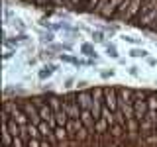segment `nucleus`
<instances>
[{
  "instance_id": "nucleus-1",
  "label": "nucleus",
  "mask_w": 157,
  "mask_h": 147,
  "mask_svg": "<svg viewBox=\"0 0 157 147\" xmlns=\"http://www.w3.org/2000/svg\"><path fill=\"white\" fill-rule=\"evenodd\" d=\"M67 134H69V139H75V141H86L92 134L85 127L81 120H69L67 122Z\"/></svg>"
},
{
  "instance_id": "nucleus-2",
  "label": "nucleus",
  "mask_w": 157,
  "mask_h": 147,
  "mask_svg": "<svg viewBox=\"0 0 157 147\" xmlns=\"http://www.w3.org/2000/svg\"><path fill=\"white\" fill-rule=\"evenodd\" d=\"M104 106L110 108L112 112H118V88L116 86H106L104 88Z\"/></svg>"
},
{
  "instance_id": "nucleus-3",
  "label": "nucleus",
  "mask_w": 157,
  "mask_h": 147,
  "mask_svg": "<svg viewBox=\"0 0 157 147\" xmlns=\"http://www.w3.org/2000/svg\"><path fill=\"white\" fill-rule=\"evenodd\" d=\"M75 98H77L78 106H81V110H90V106H92V92L90 90H77Z\"/></svg>"
},
{
  "instance_id": "nucleus-4",
  "label": "nucleus",
  "mask_w": 157,
  "mask_h": 147,
  "mask_svg": "<svg viewBox=\"0 0 157 147\" xmlns=\"http://www.w3.org/2000/svg\"><path fill=\"white\" fill-rule=\"evenodd\" d=\"M144 2H145V0H132V2H130V8H128V12H126V16H124L122 22H134L136 16L140 14L141 6H144Z\"/></svg>"
},
{
  "instance_id": "nucleus-5",
  "label": "nucleus",
  "mask_w": 157,
  "mask_h": 147,
  "mask_svg": "<svg viewBox=\"0 0 157 147\" xmlns=\"http://www.w3.org/2000/svg\"><path fill=\"white\" fill-rule=\"evenodd\" d=\"M122 2H124V0H110V2L106 4V8L100 12V16H102V18H110V20H112L114 12H116L118 8H120V4H122Z\"/></svg>"
},
{
  "instance_id": "nucleus-6",
  "label": "nucleus",
  "mask_w": 157,
  "mask_h": 147,
  "mask_svg": "<svg viewBox=\"0 0 157 147\" xmlns=\"http://www.w3.org/2000/svg\"><path fill=\"white\" fill-rule=\"evenodd\" d=\"M106 134H110V124H108V120L100 118L94 124V135H106Z\"/></svg>"
},
{
  "instance_id": "nucleus-7",
  "label": "nucleus",
  "mask_w": 157,
  "mask_h": 147,
  "mask_svg": "<svg viewBox=\"0 0 157 147\" xmlns=\"http://www.w3.org/2000/svg\"><path fill=\"white\" fill-rule=\"evenodd\" d=\"M81 51L85 53V55H90V57H96V51H94V47L90 45V43H82V47H81Z\"/></svg>"
},
{
  "instance_id": "nucleus-8",
  "label": "nucleus",
  "mask_w": 157,
  "mask_h": 147,
  "mask_svg": "<svg viewBox=\"0 0 157 147\" xmlns=\"http://www.w3.org/2000/svg\"><path fill=\"white\" fill-rule=\"evenodd\" d=\"M130 55H132V57H145L147 51H145V49H132Z\"/></svg>"
},
{
  "instance_id": "nucleus-9",
  "label": "nucleus",
  "mask_w": 157,
  "mask_h": 147,
  "mask_svg": "<svg viewBox=\"0 0 157 147\" xmlns=\"http://www.w3.org/2000/svg\"><path fill=\"white\" fill-rule=\"evenodd\" d=\"M53 71H55V69H53V67H45V69H43L41 73H39V78H47V77L51 75Z\"/></svg>"
},
{
  "instance_id": "nucleus-10",
  "label": "nucleus",
  "mask_w": 157,
  "mask_h": 147,
  "mask_svg": "<svg viewBox=\"0 0 157 147\" xmlns=\"http://www.w3.org/2000/svg\"><path fill=\"white\" fill-rule=\"evenodd\" d=\"M108 55H110V57H118V51H116L114 45H108Z\"/></svg>"
},
{
  "instance_id": "nucleus-11",
  "label": "nucleus",
  "mask_w": 157,
  "mask_h": 147,
  "mask_svg": "<svg viewBox=\"0 0 157 147\" xmlns=\"http://www.w3.org/2000/svg\"><path fill=\"white\" fill-rule=\"evenodd\" d=\"M49 6H65V0H51Z\"/></svg>"
},
{
  "instance_id": "nucleus-12",
  "label": "nucleus",
  "mask_w": 157,
  "mask_h": 147,
  "mask_svg": "<svg viewBox=\"0 0 157 147\" xmlns=\"http://www.w3.org/2000/svg\"><path fill=\"white\" fill-rule=\"evenodd\" d=\"M49 2H51V0H37L36 6H49Z\"/></svg>"
},
{
  "instance_id": "nucleus-13",
  "label": "nucleus",
  "mask_w": 157,
  "mask_h": 147,
  "mask_svg": "<svg viewBox=\"0 0 157 147\" xmlns=\"http://www.w3.org/2000/svg\"><path fill=\"white\" fill-rule=\"evenodd\" d=\"M112 75H114V71H112V69H110V71H104V73H102V77H104V78L112 77Z\"/></svg>"
},
{
  "instance_id": "nucleus-14",
  "label": "nucleus",
  "mask_w": 157,
  "mask_h": 147,
  "mask_svg": "<svg viewBox=\"0 0 157 147\" xmlns=\"http://www.w3.org/2000/svg\"><path fill=\"white\" fill-rule=\"evenodd\" d=\"M41 147H55V145H51L47 139H41Z\"/></svg>"
},
{
  "instance_id": "nucleus-15",
  "label": "nucleus",
  "mask_w": 157,
  "mask_h": 147,
  "mask_svg": "<svg viewBox=\"0 0 157 147\" xmlns=\"http://www.w3.org/2000/svg\"><path fill=\"white\" fill-rule=\"evenodd\" d=\"M94 39H96V41H102L104 37H102V33H100V32H96V33H94Z\"/></svg>"
},
{
  "instance_id": "nucleus-16",
  "label": "nucleus",
  "mask_w": 157,
  "mask_h": 147,
  "mask_svg": "<svg viewBox=\"0 0 157 147\" xmlns=\"http://www.w3.org/2000/svg\"><path fill=\"white\" fill-rule=\"evenodd\" d=\"M65 86H67V88H71V86H73V78H67V82H65Z\"/></svg>"
},
{
  "instance_id": "nucleus-17",
  "label": "nucleus",
  "mask_w": 157,
  "mask_h": 147,
  "mask_svg": "<svg viewBox=\"0 0 157 147\" xmlns=\"http://www.w3.org/2000/svg\"><path fill=\"white\" fill-rule=\"evenodd\" d=\"M63 59H65V61H69V63H77L75 59H73V57H69V55H65V57H63Z\"/></svg>"
},
{
  "instance_id": "nucleus-18",
  "label": "nucleus",
  "mask_w": 157,
  "mask_h": 147,
  "mask_svg": "<svg viewBox=\"0 0 157 147\" xmlns=\"http://www.w3.org/2000/svg\"><path fill=\"white\" fill-rule=\"evenodd\" d=\"M73 4V0H65V6H71Z\"/></svg>"
},
{
  "instance_id": "nucleus-19",
  "label": "nucleus",
  "mask_w": 157,
  "mask_h": 147,
  "mask_svg": "<svg viewBox=\"0 0 157 147\" xmlns=\"http://www.w3.org/2000/svg\"><path fill=\"white\" fill-rule=\"evenodd\" d=\"M24 2H29V0H24Z\"/></svg>"
}]
</instances>
